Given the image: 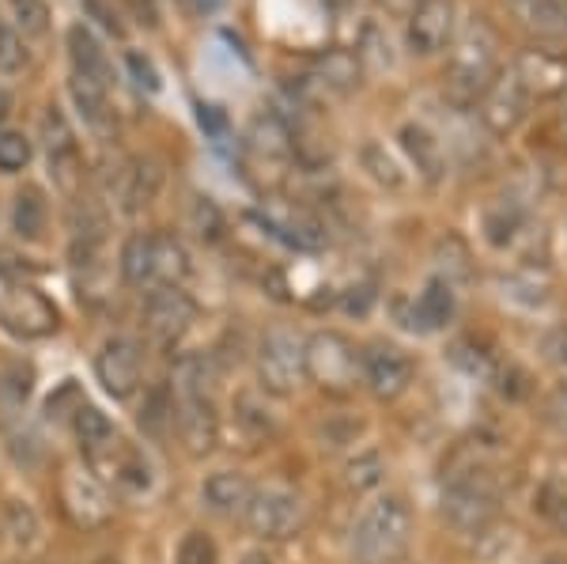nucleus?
<instances>
[{"mask_svg":"<svg viewBox=\"0 0 567 564\" xmlns=\"http://www.w3.org/2000/svg\"><path fill=\"white\" fill-rule=\"evenodd\" d=\"M95 379L103 383V390L117 402L133 398L141 390L144 379V360H141V345L133 338H110L103 341L95 357Z\"/></svg>","mask_w":567,"mask_h":564,"instance_id":"obj_7","label":"nucleus"},{"mask_svg":"<svg viewBox=\"0 0 567 564\" xmlns=\"http://www.w3.org/2000/svg\"><path fill=\"white\" fill-rule=\"evenodd\" d=\"M307 379H315L322 390L349 394L363 379V352L337 330H322L307 338Z\"/></svg>","mask_w":567,"mask_h":564,"instance_id":"obj_3","label":"nucleus"},{"mask_svg":"<svg viewBox=\"0 0 567 564\" xmlns=\"http://www.w3.org/2000/svg\"><path fill=\"white\" fill-rule=\"evenodd\" d=\"M122 277L130 285L152 288V232H136L122 247Z\"/></svg>","mask_w":567,"mask_h":564,"instance_id":"obj_24","label":"nucleus"},{"mask_svg":"<svg viewBox=\"0 0 567 564\" xmlns=\"http://www.w3.org/2000/svg\"><path fill=\"white\" fill-rule=\"evenodd\" d=\"M451 58H446V84L454 95L462 99H484V91L496 84L499 72V39L484 20H473L458 34V42H451Z\"/></svg>","mask_w":567,"mask_h":564,"instance_id":"obj_2","label":"nucleus"},{"mask_svg":"<svg viewBox=\"0 0 567 564\" xmlns=\"http://www.w3.org/2000/svg\"><path fill=\"white\" fill-rule=\"evenodd\" d=\"M125 69H130L133 84L141 88V91H159V69L152 65L148 53L130 50V53H125Z\"/></svg>","mask_w":567,"mask_h":564,"instance_id":"obj_35","label":"nucleus"},{"mask_svg":"<svg viewBox=\"0 0 567 564\" xmlns=\"http://www.w3.org/2000/svg\"><path fill=\"white\" fill-rule=\"evenodd\" d=\"M243 520L258 539L284 542L303 526V500L288 493V489H254Z\"/></svg>","mask_w":567,"mask_h":564,"instance_id":"obj_6","label":"nucleus"},{"mask_svg":"<svg viewBox=\"0 0 567 564\" xmlns=\"http://www.w3.org/2000/svg\"><path fill=\"white\" fill-rule=\"evenodd\" d=\"M258 379L269 394L291 398L307 379V341L291 330H269L258 345Z\"/></svg>","mask_w":567,"mask_h":564,"instance_id":"obj_4","label":"nucleus"},{"mask_svg":"<svg viewBox=\"0 0 567 564\" xmlns=\"http://www.w3.org/2000/svg\"><path fill=\"white\" fill-rule=\"evenodd\" d=\"M518 27L537 39H567V0H507Z\"/></svg>","mask_w":567,"mask_h":564,"instance_id":"obj_19","label":"nucleus"},{"mask_svg":"<svg viewBox=\"0 0 567 564\" xmlns=\"http://www.w3.org/2000/svg\"><path fill=\"white\" fill-rule=\"evenodd\" d=\"M382 474H386V470H382V459L374 451L349 462V485L355 489V493H368V489H374L382 481Z\"/></svg>","mask_w":567,"mask_h":564,"instance_id":"obj_33","label":"nucleus"},{"mask_svg":"<svg viewBox=\"0 0 567 564\" xmlns=\"http://www.w3.org/2000/svg\"><path fill=\"white\" fill-rule=\"evenodd\" d=\"M454 31H458V20H454V4L451 0H420L409 16L405 39L409 50L420 53V58H432L439 50H451Z\"/></svg>","mask_w":567,"mask_h":564,"instance_id":"obj_8","label":"nucleus"},{"mask_svg":"<svg viewBox=\"0 0 567 564\" xmlns=\"http://www.w3.org/2000/svg\"><path fill=\"white\" fill-rule=\"evenodd\" d=\"M182 8H186V12H194V16H213V12L224 8V0H182Z\"/></svg>","mask_w":567,"mask_h":564,"instance_id":"obj_37","label":"nucleus"},{"mask_svg":"<svg viewBox=\"0 0 567 564\" xmlns=\"http://www.w3.org/2000/svg\"><path fill=\"white\" fill-rule=\"evenodd\" d=\"M61 500H65V512L69 520L84 531H95L110 520V496H106V485L103 478H95L91 470H80L72 466L65 470L61 478Z\"/></svg>","mask_w":567,"mask_h":564,"instance_id":"obj_9","label":"nucleus"},{"mask_svg":"<svg viewBox=\"0 0 567 564\" xmlns=\"http://www.w3.org/2000/svg\"><path fill=\"white\" fill-rule=\"evenodd\" d=\"M216 561H219V550L205 531L182 534V542L175 550V564H216Z\"/></svg>","mask_w":567,"mask_h":564,"instance_id":"obj_31","label":"nucleus"},{"mask_svg":"<svg viewBox=\"0 0 567 564\" xmlns=\"http://www.w3.org/2000/svg\"><path fill=\"white\" fill-rule=\"evenodd\" d=\"M443 512L451 515V523L462 526V531H484V526L492 523V515H496V496L481 485L458 481V485L446 489Z\"/></svg>","mask_w":567,"mask_h":564,"instance_id":"obj_14","label":"nucleus"},{"mask_svg":"<svg viewBox=\"0 0 567 564\" xmlns=\"http://www.w3.org/2000/svg\"><path fill=\"white\" fill-rule=\"evenodd\" d=\"M8 515H12V531H16V542H31V534H34V515L27 512L23 504H8Z\"/></svg>","mask_w":567,"mask_h":564,"instance_id":"obj_36","label":"nucleus"},{"mask_svg":"<svg viewBox=\"0 0 567 564\" xmlns=\"http://www.w3.org/2000/svg\"><path fill=\"white\" fill-rule=\"evenodd\" d=\"M511 72L523 80V88L534 99H556L567 91V53L560 50H545V45L523 50Z\"/></svg>","mask_w":567,"mask_h":564,"instance_id":"obj_12","label":"nucleus"},{"mask_svg":"<svg viewBox=\"0 0 567 564\" xmlns=\"http://www.w3.org/2000/svg\"><path fill=\"white\" fill-rule=\"evenodd\" d=\"M413 539V515L401 496H382L363 507L352 526V557L360 564H398Z\"/></svg>","mask_w":567,"mask_h":564,"instance_id":"obj_1","label":"nucleus"},{"mask_svg":"<svg viewBox=\"0 0 567 564\" xmlns=\"http://www.w3.org/2000/svg\"><path fill=\"white\" fill-rule=\"evenodd\" d=\"M454 311H458V299H454V285L446 277H432L424 285V293L416 296L413 315H409V326L420 334H435L451 326Z\"/></svg>","mask_w":567,"mask_h":564,"instance_id":"obj_15","label":"nucleus"},{"mask_svg":"<svg viewBox=\"0 0 567 564\" xmlns=\"http://www.w3.org/2000/svg\"><path fill=\"white\" fill-rule=\"evenodd\" d=\"M243 564H277V561H272V557H269V553H265V550H254V553H246V557H243Z\"/></svg>","mask_w":567,"mask_h":564,"instance_id":"obj_38","label":"nucleus"},{"mask_svg":"<svg viewBox=\"0 0 567 564\" xmlns=\"http://www.w3.org/2000/svg\"><path fill=\"white\" fill-rule=\"evenodd\" d=\"M398 141H401V148H405V156L413 160V167L420 171V178H427V182H439L446 175V152H443V141L427 130V125H420V122H409V125H401V133H398Z\"/></svg>","mask_w":567,"mask_h":564,"instance_id":"obj_18","label":"nucleus"},{"mask_svg":"<svg viewBox=\"0 0 567 564\" xmlns=\"http://www.w3.org/2000/svg\"><path fill=\"white\" fill-rule=\"evenodd\" d=\"M360 160H363V167L371 171V178H374V182H382V186H390V189H401V186H405V171H401V163L386 152V144L368 141V144L360 148Z\"/></svg>","mask_w":567,"mask_h":564,"instance_id":"obj_25","label":"nucleus"},{"mask_svg":"<svg viewBox=\"0 0 567 564\" xmlns=\"http://www.w3.org/2000/svg\"><path fill=\"white\" fill-rule=\"evenodd\" d=\"M564 368H567V341H564Z\"/></svg>","mask_w":567,"mask_h":564,"instance_id":"obj_42","label":"nucleus"},{"mask_svg":"<svg viewBox=\"0 0 567 564\" xmlns=\"http://www.w3.org/2000/svg\"><path fill=\"white\" fill-rule=\"evenodd\" d=\"M534 507H537V515H542V520H548L556 526V531H567V481L564 478L545 481Z\"/></svg>","mask_w":567,"mask_h":564,"instance_id":"obj_29","label":"nucleus"},{"mask_svg":"<svg viewBox=\"0 0 567 564\" xmlns=\"http://www.w3.org/2000/svg\"><path fill=\"white\" fill-rule=\"evenodd\" d=\"M31 156H34V148L23 133H0V171H4V175L23 171L27 163H31Z\"/></svg>","mask_w":567,"mask_h":564,"instance_id":"obj_32","label":"nucleus"},{"mask_svg":"<svg viewBox=\"0 0 567 564\" xmlns=\"http://www.w3.org/2000/svg\"><path fill=\"white\" fill-rule=\"evenodd\" d=\"M529 103H534V95L523 88V80L515 72H507V76H496V84L484 91L481 117L492 133H511L526 117Z\"/></svg>","mask_w":567,"mask_h":564,"instance_id":"obj_13","label":"nucleus"},{"mask_svg":"<svg viewBox=\"0 0 567 564\" xmlns=\"http://www.w3.org/2000/svg\"><path fill=\"white\" fill-rule=\"evenodd\" d=\"M72 103H76V111L84 114V122L91 125V130L106 133L110 125H114V111H110V88H99V84H91V80L72 76Z\"/></svg>","mask_w":567,"mask_h":564,"instance_id":"obj_23","label":"nucleus"},{"mask_svg":"<svg viewBox=\"0 0 567 564\" xmlns=\"http://www.w3.org/2000/svg\"><path fill=\"white\" fill-rule=\"evenodd\" d=\"M189 277V254L167 232H152V288H178Z\"/></svg>","mask_w":567,"mask_h":564,"instance_id":"obj_20","label":"nucleus"},{"mask_svg":"<svg viewBox=\"0 0 567 564\" xmlns=\"http://www.w3.org/2000/svg\"><path fill=\"white\" fill-rule=\"evenodd\" d=\"M197 307L182 288H152L144 299V326L159 345H175L182 341V334L194 326Z\"/></svg>","mask_w":567,"mask_h":564,"instance_id":"obj_10","label":"nucleus"},{"mask_svg":"<svg viewBox=\"0 0 567 564\" xmlns=\"http://www.w3.org/2000/svg\"><path fill=\"white\" fill-rule=\"evenodd\" d=\"M45 221H50L45 197L34 186L20 189V194H16V205H12V232L20 235L23 243H34V239H42Z\"/></svg>","mask_w":567,"mask_h":564,"instance_id":"obj_22","label":"nucleus"},{"mask_svg":"<svg viewBox=\"0 0 567 564\" xmlns=\"http://www.w3.org/2000/svg\"><path fill=\"white\" fill-rule=\"evenodd\" d=\"M23 61H27V50H23L20 31H12L8 23H0V76H8V72H20Z\"/></svg>","mask_w":567,"mask_h":564,"instance_id":"obj_34","label":"nucleus"},{"mask_svg":"<svg viewBox=\"0 0 567 564\" xmlns=\"http://www.w3.org/2000/svg\"><path fill=\"white\" fill-rule=\"evenodd\" d=\"M416 368H413V357L398 345H386V341H374L363 349V379L368 387L374 390L379 398H401L413 383Z\"/></svg>","mask_w":567,"mask_h":564,"instance_id":"obj_11","label":"nucleus"},{"mask_svg":"<svg viewBox=\"0 0 567 564\" xmlns=\"http://www.w3.org/2000/svg\"><path fill=\"white\" fill-rule=\"evenodd\" d=\"M200 496H205V504L213 507V512H246V504H250L254 496V481L239 474V470H219L205 481V489H200Z\"/></svg>","mask_w":567,"mask_h":564,"instance_id":"obj_21","label":"nucleus"},{"mask_svg":"<svg viewBox=\"0 0 567 564\" xmlns=\"http://www.w3.org/2000/svg\"><path fill=\"white\" fill-rule=\"evenodd\" d=\"M382 4H405V0H382Z\"/></svg>","mask_w":567,"mask_h":564,"instance_id":"obj_41","label":"nucleus"},{"mask_svg":"<svg viewBox=\"0 0 567 564\" xmlns=\"http://www.w3.org/2000/svg\"><path fill=\"white\" fill-rule=\"evenodd\" d=\"M542 564H567V557H545Z\"/></svg>","mask_w":567,"mask_h":564,"instance_id":"obj_40","label":"nucleus"},{"mask_svg":"<svg viewBox=\"0 0 567 564\" xmlns=\"http://www.w3.org/2000/svg\"><path fill=\"white\" fill-rule=\"evenodd\" d=\"M261 224L296 250H318L326 243L322 224H318L315 216H307L303 208H296V213H291V208H265Z\"/></svg>","mask_w":567,"mask_h":564,"instance_id":"obj_17","label":"nucleus"},{"mask_svg":"<svg viewBox=\"0 0 567 564\" xmlns=\"http://www.w3.org/2000/svg\"><path fill=\"white\" fill-rule=\"evenodd\" d=\"M42 141H45V156H61V152H76V133H72L69 117L61 106H45L42 114Z\"/></svg>","mask_w":567,"mask_h":564,"instance_id":"obj_27","label":"nucleus"},{"mask_svg":"<svg viewBox=\"0 0 567 564\" xmlns=\"http://www.w3.org/2000/svg\"><path fill=\"white\" fill-rule=\"evenodd\" d=\"M454 363H458L465 376H473V379H499V360L473 338L454 345Z\"/></svg>","mask_w":567,"mask_h":564,"instance_id":"obj_26","label":"nucleus"},{"mask_svg":"<svg viewBox=\"0 0 567 564\" xmlns=\"http://www.w3.org/2000/svg\"><path fill=\"white\" fill-rule=\"evenodd\" d=\"M564 141H567V122H564Z\"/></svg>","mask_w":567,"mask_h":564,"instance_id":"obj_43","label":"nucleus"},{"mask_svg":"<svg viewBox=\"0 0 567 564\" xmlns=\"http://www.w3.org/2000/svg\"><path fill=\"white\" fill-rule=\"evenodd\" d=\"M318 69H322V84L337 88V91H352L355 76H360V61H355L352 53H344V50L329 53V58Z\"/></svg>","mask_w":567,"mask_h":564,"instance_id":"obj_30","label":"nucleus"},{"mask_svg":"<svg viewBox=\"0 0 567 564\" xmlns=\"http://www.w3.org/2000/svg\"><path fill=\"white\" fill-rule=\"evenodd\" d=\"M58 307L45 299L39 288H4L0 293V330L12 334L20 341H42L50 334H58Z\"/></svg>","mask_w":567,"mask_h":564,"instance_id":"obj_5","label":"nucleus"},{"mask_svg":"<svg viewBox=\"0 0 567 564\" xmlns=\"http://www.w3.org/2000/svg\"><path fill=\"white\" fill-rule=\"evenodd\" d=\"M8 106H12V99H8V91L0 88V122H4V117H8Z\"/></svg>","mask_w":567,"mask_h":564,"instance_id":"obj_39","label":"nucleus"},{"mask_svg":"<svg viewBox=\"0 0 567 564\" xmlns=\"http://www.w3.org/2000/svg\"><path fill=\"white\" fill-rule=\"evenodd\" d=\"M69 58H72V76L91 80V84H99V88H110L114 69H110L103 42H99L84 23L69 27Z\"/></svg>","mask_w":567,"mask_h":564,"instance_id":"obj_16","label":"nucleus"},{"mask_svg":"<svg viewBox=\"0 0 567 564\" xmlns=\"http://www.w3.org/2000/svg\"><path fill=\"white\" fill-rule=\"evenodd\" d=\"M8 20H12V31L39 39L50 27V8L45 0H8Z\"/></svg>","mask_w":567,"mask_h":564,"instance_id":"obj_28","label":"nucleus"}]
</instances>
